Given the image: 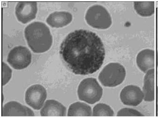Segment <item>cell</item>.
Returning <instances> with one entry per match:
<instances>
[{
	"label": "cell",
	"mask_w": 158,
	"mask_h": 118,
	"mask_svg": "<svg viewBox=\"0 0 158 118\" xmlns=\"http://www.w3.org/2000/svg\"><path fill=\"white\" fill-rule=\"evenodd\" d=\"M60 54L71 71L80 75L96 72L102 67L105 56L101 38L92 31L82 29L67 35L60 45Z\"/></svg>",
	"instance_id": "1"
},
{
	"label": "cell",
	"mask_w": 158,
	"mask_h": 118,
	"mask_svg": "<svg viewBox=\"0 0 158 118\" xmlns=\"http://www.w3.org/2000/svg\"><path fill=\"white\" fill-rule=\"evenodd\" d=\"M25 35L29 47L34 53L48 51L53 43L49 28L40 22H35L29 25L25 29Z\"/></svg>",
	"instance_id": "2"
},
{
	"label": "cell",
	"mask_w": 158,
	"mask_h": 118,
	"mask_svg": "<svg viewBox=\"0 0 158 118\" xmlns=\"http://www.w3.org/2000/svg\"><path fill=\"white\" fill-rule=\"evenodd\" d=\"M126 74L125 68L121 64L110 63L106 66L100 73L99 80L105 87H116L122 83Z\"/></svg>",
	"instance_id": "3"
},
{
	"label": "cell",
	"mask_w": 158,
	"mask_h": 118,
	"mask_svg": "<svg viewBox=\"0 0 158 118\" xmlns=\"http://www.w3.org/2000/svg\"><path fill=\"white\" fill-rule=\"evenodd\" d=\"M77 94L79 100L90 104H94L101 100L103 90L96 79L88 78L80 83Z\"/></svg>",
	"instance_id": "4"
},
{
	"label": "cell",
	"mask_w": 158,
	"mask_h": 118,
	"mask_svg": "<svg viewBox=\"0 0 158 118\" xmlns=\"http://www.w3.org/2000/svg\"><path fill=\"white\" fill-rule=\"evenodd\" d=\"M85 18L89 26L98 29H106L112 25V18L105 8L99 5L90 7Z\"/></svg>",
	"instance_id": "5"
},
{
	"label": "cell",
	"mask_w": 158,
	"mask_h": 118,
	"mask_svg": "<svg viewBox=\"0 0 158 118\" xmlns=\"http://www.w3.org/2000/svg\"><path fill=\"white\" fill-rule=\"evenodd\" d=\"M31 61L30 51L26 47L18 46L12 49L7 58V62L10 65L18 70L27 67Z\"/></svg>",
	"instance_id": "6"
},
{
	"label": "cell",
	"mask_w": 158,
	"mask_h": 118,
	"mask_svg": "<svg viewBox=\"0 0 158 118\" xmlns=\"http://www.w3.org/2000/svg\"><path fill=\"white\" fill-rule=\"evenodd\" d=\"M47 96V91L44 87L40 84H35L27 90L25 100L30 107L38 110L43 107Z\"/></svg>",
	"instance_id": "7"
},
{
	"label": "cell",
	"mask_w": 158,
	"mask_h": 118,
	"mask_svg": "<svg viewBox=\"0 0 158 118\" xmlns=\"http://www.w3.org/2000/svg\"><path fill=\"white\" fill-rule=\"evenodd\" d=\"M37 3L32 2H22L17 4L15 13L17 19L22 23L29 22L36 18Z\"/></svg>",
	"instance_id": "8"
},
{
	"label": "cell",
	"mask_w": 158,
	"mask_h": 118,
	"mask_svg": "<svg viewBox=\"0 0 158 118\" xmlns=\"http://www.w3.org/2000/svg\"><path fill=\"white\" fill-rule=\"evenodd\" d=\"M144 98L143 92L135 85H130L124 87L120 93V99L123 104L136 107L142 102Z\"/></svg>",
	"instance_id": "9"
},
{
	"label": "cell",
	"mask_w": 158,
	"mask_h": 118,
	"mask_svg": "<svg viewBox=\"0 0 158 118\" xmlns=\"http://www.w3.org/2000/svg\"><path fill=\"white\" fill-rule=\"evenodd\" d=\"M2 116H34L33 112L29 108L16 101L7 103L3 106Z\"/></svg>",
	"instance_id": "10"
},
{
	"label": "cell",
	"mask_w": 158,
	"mask_h": 118,
	"mask_svg": "<svg viewBox=\"0 0 158 118\" xmlns=\"http://www.w3.org/2000/svg\"><path fill=\"white\" fill-rule=\"evenodd\" d=\"M138 67L144 73L153 69L155 66V53L151 49H144L140 51L137 57Z\"/></svg>",
	"instance_id": "11"
},
{
	"label": "cell",
	"mask_w": 158,
	"mask_h": 118,
	"mask_svg": "<svg viewBox=\"0 0 158 118\" xmlns=\"http://www.w3.org/2000/svg\"><path fill=\"white\" fill-rule=\"evenodd\" d=\"M41 116H65L66 108L64 105L55 100H48L40 111Z\"/></svg>",
	"instance_id": "12"
},
{
	"label": "cell",
	"mask_w": 158,
	"mask_h": 118,
	"mask_svg": "<svg viewBox=\"0 0 158 118\" xmlns=\"http://www.w3.org/2000/svg\"><path fill=\"white\" fill-rule=\"evenodd\" d=\"M72 20V16L68 12H55L47 19V22L54 28H60L67 26Z\"/></svg>",
	"instance_id": "13"
},
{
	"label": "cell",
	"mask_w": 158,
	"mask_h": 118,
	"mask_svg": "<svg viewBox=\"0 0 158 118\" xmlns=\"http://www.w3.org/2000/svg\"><path fill=\"white\" fill-rule=\"evenodd\" d=\"M143 92L144 94L143 100L147 102L154 100V69L148 70L143 79Z\"/></svg>",
	"instance_id": "14"
},
{
	"label": "cell",
	"mask_w": 158,
	"mask_h": 118,
	"mask_svg": "<svg viewBox=\"0 0 158 118\" xmlns=\"http://www.w3.org/2000/svg\"><path fill=\"white\" fill-rule=\"evenodd\" d=\"M92 109L89 105L84 103H74L69 108L68 116H91Z\"/></svg>",
	"instance_id": "15"
},
{
	"label": "cell",
	"mask_w": 158,
	"mask_h": 118,
	"mask_svg": "<svg viewBox=\"0 0 158 118\" xmlns=\"http://www.w3.org/2000/svg\"><path fill=\"white\" fill-rule=\"evenodd\" d=\"M134 7L137 13L143 17H150L155 12V3L153 2H136Z\"/></svg>",
	"instance_id": "16"
},
{
	"label": "cell",
	"mask_w": 158,
	"mask_h": 118,
	"mask_svg": "<svg viewBox=\"0 0 158 118\" xmlns=\"http://www.w3.org/2000/svg\"><path fill=\"white\" fill-rule=\"evenodd\" d=\"M93 115V116H113L114 112L109 105L100 103L94 107Z\"/></svg>",
	"instance_id": "17"
},
{
	"label": "cell",
	"mask_w": 158,
	"mask_h": 118,
	"mask_svg": "<svg viewBox=\"0 0 158 118\" xmlns=\"http://www.w3.org/2000/svg\"><path fill=\"white\" fill-rule=\"evenodd\" d=\"M12 76V70L7 64L2 63V83L5 85L8 83Z\"/></svg>",
	"instance_id": "18"
},
{
	"label": "cell",
	"mask_w": 158,
	"mask_h": 118,
	"mask_svg": "<svg viewBox=\"0 0 158 118\" xmlns=\"http://www.w3.org/2000/svg\"><path fill=\"white\" fill-rule=\"evenodd\" d=\"M117 116H143L141 113L136 110L131 108L122 109L120 110L117 114Z\"/></svg>",
	"instance_id": "19"
},
{
	"label": "cell",
	"mask_w": 158,
	"mask_h": 118,
	"mask_svg": "<svg viewBox=\"0 0 158 118\" xmlns=\"http://www.w3.org/2000/svg\"><path fill=\"white\" fill-rule=\"evenodd\" d=\"M157 114L158 116V86L157 87Z\"/></svg>",
	"instance_id": "20"
},
{
	"label": "cell",
	"mask_w": 158,
	"mask_h": 118,
	"mask_svg": "<svg viewBox=\"0 0 158 118\" xmlns=\"http://www.w3.org/2000/svg\"><path fill=\"white\" fill-rule=\"evenodd\" d=\"M157 66H158V53H157Z\"/></svg>",
	"instance_id": "21"
}]
</instances>
